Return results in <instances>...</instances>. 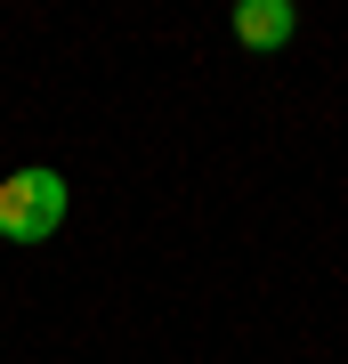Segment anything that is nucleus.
<instances>
[{
	"instance_id": "2",
	"label": "nucleus",
	"mask_w": 348,
	"mask_h": 364,
	"mask_svg": "<svg viewBox=\"0 0 348 364\" xmlns=\"http://www.w3.org/2000/svg\"><path fill=\"white\" fill-rule=\"evenodd\" d=\"M292 33H300L292 0H235V41L243 49H284Z\"/></svg>"
},
{
	"instance_id": "1",
	"label": "nucleus",
	"mask_w": 348,
	"mask_h": 364,
	"mask_svg": "<svg viewBox=\"0 0 348 364\" xmlns=\"http://www.w3.org/2000/svg\"><path fill=\"white\" fill-rule=\"evenodd\" d=\"M57 227H65V178L57 170L0 178V243H49Z\"/></svg>"
}]
</instances>
